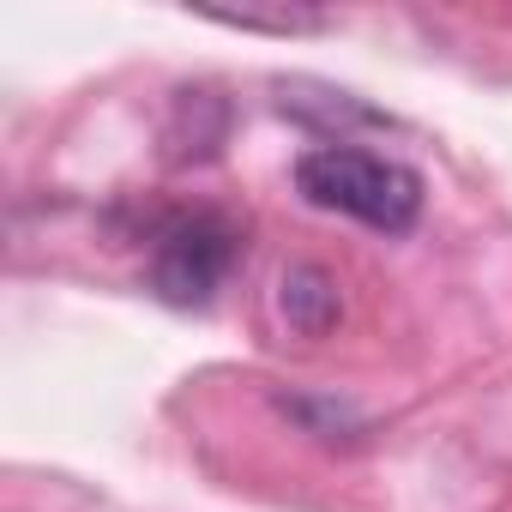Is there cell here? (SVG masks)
Instances as JSON below:
<instances>
[{"instance_id":"cell-1","label":"cell","mask_w":512,"mask_h":512,"mask_svg":"<svg viewBox=\"0 0 512 512\" xmlns=\"http://www.w3.org/2000/svg\"><path fill=\"white\" fill-rule=\"evenodd\" d=\"M296 193L320 211L356 217L380 235H404L422 217V175L398 157L362 151L350 139H326L296 157Z\"/></svg>"},{"instance_id":"cell-2","label":"cell","mask_w":512,"mask_h":512,"mask_svg":"<svg viewBox=\"0 0 512 512\" xmlns=\"http://www.w3.org/2000/svg\"><path fill=\"white\" fill-rule=\"evenodd\" d=\"M241 253V229L217 211H175L151 235V290L169 308H205Z\"/></svg>"},{"instance_id":"cell-3","label":"cell","mask_w":512,"mask_h":512,"mask_svg":"<svg viewBox=\"0 0 512 512\" xmlns=\"http://www.w3.org/2000/svg\"><path fill=\"white\" fill-rule=\"evenodd\" d=\"M278 308L290 320V332L302 338H326L338 326V284L326 266H290L278 284Z\"/></svg>"},{"instance_id":"cell-4","label":"cell","mask_w":512,"mask_h":512,"mask_svg":"<svg viewBox=\"0 0 512 512\" xmlns=\"http://www.w3.org/2000/svg\"><path fill=\"white\" fill-rule=\"evenodd\" d=\"M199 19L229 31H266V37H320L332 31V13L320 7H199Z\"/></svg>"}]
</instances>
